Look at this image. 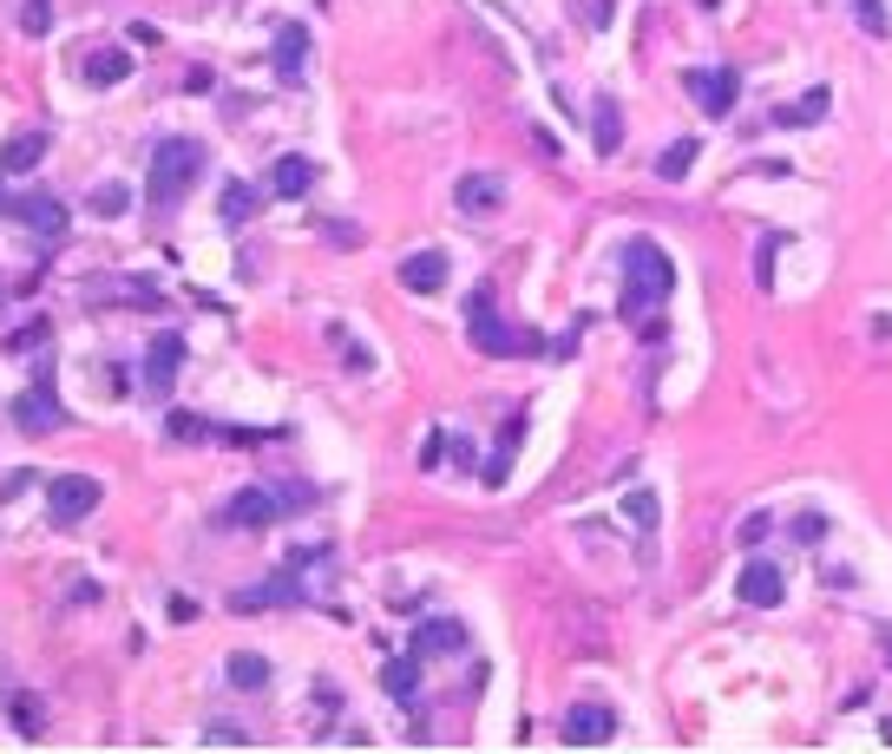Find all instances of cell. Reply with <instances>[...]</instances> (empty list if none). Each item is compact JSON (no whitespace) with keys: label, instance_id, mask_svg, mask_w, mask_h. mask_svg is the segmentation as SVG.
<instances>
[{"label":"cell","instance_id":"1","mask_svg":"<svg viewBox=\"0 0 892 754\" xmlns=\"http://www.w3.org/2000/svg\"><path fill=\"white\" fill-rule=\"evenodd\" d=\"M670 289H676L670 250L650 243V236H637V243L624 250V302H617V315H624V322H650V315L670 302Z\"/></svg>","mask_w":892,"mask_h":754},{"label":"cell","instance_id":"2","mask_svg":"<svg viewBox=\"0 0 892 754\" xmlns=\"http://www.w3.org/2000/svg\"><path fill=\"white\" fill-rule=\"evenodd\" d=\"M204 177V144L197 138H158L151 151V210H177L190 197V184Z\"/></svg>","mask_w":892,"mask_h":754},{"label":"cell","instance_id":"3","mask_svg":"<svg viewBox=\"0 0 892 754\" xmlns=\"http://www.w3.org/2000/svg\"><path fill=\"white\" fill-rule=\"evenodd\" d=\"M302 506H315V486H243L230 506H223V519L217 525H230V532H263V525H276L282 512H302Z\"/></svg>","mask_w":892,"mask_h":754},{"label":"cell","instance_id":"4","mask_svg":"<svg viewBox=\"0 0 892 754\" xmlns=\"http://www.w3.org/2000/svg\"><path fill=\"white\" fill-rule=\"evenodd\" d=\"M466 335H473V348H486V355H532V348H538L532 328H506V322L493 315V289H473V295H466Z\"/></svg>","mask_w":892,"mask_h":754},{"label":"cell","instance_id":"5","mask_svg":"<svg viewBox=\"0 0 892 754\" xmlns=\"http://www.w3.org/2000/svg\"><path fill=\"white\" fill-rule=\"evenodd\" d=\"M99 499H105V486H99L92 473H59V479L46 486V519H53V525H79V519L99 512Z\"/></svg>","mask_w":892,"mask_h":754},{"label":"cell","instance_id":"6","mask_svg":"<svg viewBox=\"0 0 892 754\" xmlns=\"http://www.w3.org/2000/svg\"><path fill=\"white\" fill-rule=\"evenodd\" d=\"M683 92H690L709 118H729V112H735L742 79H735V66H683Z\"/></svg>","mask_w":892,"mask_h":754},{"label":"cell","instance_id":"7","mask_svg":"<svg viewBox=\"0 0 892 754\" xmlns=\"http://www.w3.org/2000/svg\"><path fill=\"white\" fill-rule=\"evenodd\" d=\"M735 598H742L749 611H781V604H788V571L768 565V558H749V565L735 571Z\"/></svg>","mask_w":892,"mask_h":754},{"label":"cell","instance_id":"8","mask_svg":"<svg viewBox=\"0 0 892 754\" xmlns=\"http://www.w3.org/2000/svg\"><path fill=\"white\" fill-rule=\"evenodd\" d=\"M453 204H460V217H499V210H506V177L466 171V177L453 184Z\"/></svg>","mask_w":892,"mask_h":754},{"label":"cell","instance_id":"9","mask_svg":"<svg viewBox=\"0 0 892 754\" xmlns=\"http://www.w3.org/2000/svg\"><path fill=\"white\" fill-rule=\"evenodd\" d=\"M611 735H617V716H611L604 703H578V709L565 716V742H571V749H604Z\"/></svg>","mask_w":892,"mask_h":754},{"label":"cell","instance_id":"10","mask_svg":"<svg viewBox=\"0 0 892 754\" xmlns=\"http://www.w3.org/2000/svg\"><path fill=\"white\" fill-rule=\"evenodd\" d=\"M401 289L440 295V289H447V250H414V256H401Z\"/></svg>","mask_w":892,"mask_h":754},{"label":"cell","instance_id":"11","mask_svg":"<svg viewBox=\"0 0 892 754\" xmlns=\"http://www.w3.org/2000/svg\"><path fill=\"white\" fill-rule=\"evenodd\" d=\"M177 368H184V335H171V328H164V335L151 341V355H144V387H151V394H164V387L177 381Z\"/></svg>","mask_w":892,"mask_h":754},{"label":"cell","instance_id":"12","mask_svg":"<svg viewBox=\"0 0 892 754\" xmlns=\"http://www.w3.org/2000/svg\"><path fill=\"white\" fill-rule=\"evenodd\" d=\"M13 217H20L33 236H53V243L66 236V204H59V197H39V190H33V197L13 204Z\"/></svg>","mask_w":892,"mask_h":754},{"label":"cell","instance_id":"13","mask_svg":"<svg viewBox=\"0 0 892 754\" xmlns=\"http://www.w3.org/2000/svg\"><path fill=\"white\" fill-rule=\"evenodd\" d=\"M13 420H20L26 433H53V427L66 420V407L53 401V387H26V394L13 401Z\"/></svg>","mask_w":892,"mask_h":754},{"label":"cell","instance_id":"14","mask_svg":"<svg viewBox=\"0 0 892 754\" xmlns=\"http://www.w3.org/2000/svg\"><path fill=\"white\" fill-rule=\"evenodd\" d=\"M460 650H466V624H453V617H433L414 630V657H460Z\"/></svg>","mask_w":892,"mask_h":754},{"label":"cell","instance_id":"15","mask_svg":"<svg viewBox=\"0 0 892 754\" xmlns=\"http://www.w3.org/2000/svg\"><path fill=\"white\" fill-rule=\"evenodd\" d=\"M302 66H309V33H302L296 20H282V26H276V72L296 85V79H302Z\"/></svg>","mask_w":892,"mask_h":754},{"label":"cell","instance_id":"16","mask_svg":"<svg viewBox=\"0 0 892 754\" xmlns=\"http://www.w3.org/2000/svg\"><path fill=\"white\" fill-rule=\"evenodd\" d=\"M230 604H236V611H289V604H302V584H296V578H276V584L236 591Z\"/></svg>","mask_w":892,"mask_h":754},{"label":"cell","instance_id":"17","mask_svg":"<svg viewBox=\"0 0 892 754\" xmlns=\"http://www.w3.org/2000/svg\"><path fill=\"white\" fill-rule=\"evenodd\" d=\"M85 295L99 302V295H112V302H144V309H158L164 295H158V282H125V276H92L85 282Z\"/></svg>","mask_w":892,"mask_h":754},{"label":"cell","instance_id":"18","mask_svg":"<svg viewBox=\"0 0 892 754\" xmlns=\"http://www.w3.org/2000/svg\"><path fill=\"white\" fill-rule=\"evenodd\" d=\"M85 79H92V85H125V79H131V53H125V46H92Z\"/></svg>","mask_w":892,"mask_h":754},{"label":"cell","instance_id":"19","mask_svg":"<svg viewBox=\"0 0 892 754\" xmlns=\"http://www.w3.org/2000/svg\"><path fill=\"white\" fill-rule=\"evenodd\" d=\"M39 158H46V131H20V138H7V144H0V171H13V177H20V171H33Z\"/></svg>","mask_w":892,"mask_h":754},{"label":"cell","instance_id":"20","mask_svg":"<svg viewBox=\"0 0 892 754\" xmlns=\"http://www.w3.org/2000/svg\"><path fill=\"white\" fill-rule=\"evenodd\" d=\"M309 184H315V164H309V158H276V171H269V190H276V197H309Z\"/></svg>","mask_w":892,"mask_h":754},{"label":"cell","instance_id":"21","mask_svg":"<svg viewBox=\"0 0 892 754\" xmlns=\"http://www.w3.org/2000/svg\"><path fill=\"white\" fill-rule=\"evenodd\" d=\"M223 676H230V689H269V657H256V650H236V657L223 663Z\"/></svg>","mask_w":892,"mask_h":754},{"label":"cell","instance_id":"22","mask_svg":"<svg viewBox=\"0 0 892 754\" xmlns=\"http://www.w3.org/2000/svg\"><path fill=\"white\" fill-rule=\"evenodd\" d=\"M827 105H834V92H827V85H814L808 98H795V105H781L775 118H781V125H821V118H827Z\"/></svg>","mask_w":892,"mask_h":754},{"label":"cell","instance_id":"23","mask_svg":"<svg viewBox=\"0 0 892 754\" xmlns=\"http://www.w3.org/2000/svg\"><path fill=\"white\" fill-rule=\"evenodd\" d=\"M696 158H703V144H696V138H676V144H663L657 177H670V184H676V177H690V171H696Z\"/></svg>","mask_w":892,"mask_h":754},{"label":"cell","instance_id":"24","mask_svg":"<svg viewBox=\"0 0 892 754\" xmlns=\"http://www.w3.org/2000/svg\"><path fill=\"white\" fill-rule=\"evenodd\" d=\"M381 683H387V696H394V703H414V683H420V657H401V663H387V676H381Z\"/></svg>","mask_w":892,"mask_h":754},{"label":"cell","instance_id":"25","mask_svg":"<svg viewBox=\"0 0 892 754\" xmlns=\"http://www.w3.org/2000/svg\"><path fill=\"white\" fill-rule=\"evenodd\" d=\"M250 210H256V190L250 184H223V223L236 230V223H250Z\"/></svg>","mask_w":892,"mask_h":754},{"label":"cell","instance_id":"26","mask_svg":"<svg viewBox=\"0 0 892 754\" xmlns=\"http://www.w3.org/2000/svg\"><path fill=\"white\" fill-rule=\"evenodd\" d=\"M125 204H131V190H125L118 177H105V184L92 190V210H99V217H125Z\"/></svg>","mask_w":892,"mask_h":754},{"label":"cell","instance_id":"27","mask_svg":"<svg viewBox=\"0 0 892 754\" xmlns=\"http://www.w3.org/2000/svg\"><path fill=\"white\" fill-rule=\"evenodd\" d=\"M847 7H854L860 33H873V39H887V33H892V20H887V7H880V0H847Z\"/></svg>","mask_w":892,"mask_h":754},{"label":"cell","instance_id":"28","mask_svg":"<svg viewBox=\"0 0 892 754\" xmlns=\"http://www.w3.org/2000/svg\"><path fill=\"white\" fill-rule=\"evenodd\" d=\"M624 519H637V532H657V499H650V492H630V499H624Z\"/></svg>","mask_w":892,"mask_h":754},{"label":"cell","instance_id":"29","mask_svg":"<svg viewBox=\"0 0 892 754\" xmlns=\"http://www.w3.org/2000/svg\"><path fill=\"white\" fill-rule=\"evenodd\" d=\"M598 151H617V105L598 98Z\"/></svg>","mask_w":892,"mask_h":754},{"label":"cell","instance_id":"30","mask_svg":"<svg viewBox=\"0 0 892 754\" xmlns=\"http://www.w3.org/2000/svg\"><path fill=\"white\" fill-rule=\"evenodd\" d=\"M821 538H827V519H821V512H801V519H795V545H821Z\"/></svg>","mask_w":892,"mask_h":754},{"label":"cell","instance_id":"31","mask_svg":"<svg viewBox=\"0 0 892 754\" xmlns=\"http://www.w3.org/2000/svg\"><path fill=\"white\" fill-rule=\"evenodd\" d=\"M20 26H26V33H46V26H53V7H46V0H26V7H20Z\"/></svg>","mask_w":892,"mask_h":754},{"label":"cell","instance_id":"32","mask_svg":"<svg viewBox=\"0 0 892 754\" xmlns=\"http://www.w3.org/2000/svg\"><path fill=\"white\" fill-rule=\"evenodd\" d=\"M775 250H781V236H762V263H755V282H762V289L775 282Z\"/></svg>","mask_w":892,"mask_h":754},{"label":"cell","instance_id":"33","mask_svg":"<svg viewBox=\"0 0 892 754\" xmlns=\"http://www.w3.org/2000/svg\"><path fill=\"white\" fill-rule=\"evenodd\" d=\"M768 532H775V519H768V512H749V519H742V545H762Z\"/></svg>","mask_w":892,"mask_h":754},{"label":"cell","instance_id":"34","mask_svg":"<svg viewBox=\"0 0 892 754\" xmlns=\"http://www.w3.org/2000/svg\"><path fill=\"white\" fill-rule=\"evenodd\" d=\"M210 742H223V749H243V742H250V735H243V729H230V722H223V729H210Z\"/></svg>","mask_w":892,"mask_h":754},{"label":"cell","instance_id":"35","mask_svg":"<svg viewBox=\"0 0 892 754\" xmlns=\"http://www.w3.org/2000/svg\"><path fill=\"white\" fill-rule=\"evenodd\" d=\"M0 217H13V197H7V190H0Z\"/></svg>","mask_w":892,"mask_h":754},{"label":"cell","instance_id":"36","mask_svg":"<svg viewBox=\"0 0 892 754\" xmlns=\"http://www.w3.org/2000/svg\"><path fill=\"white\" fill-rule=\"evenodd\" d=\"M887 657H892V630H887Z\"/></svg>","mask_w":892,"mask_h":754}]
</instances>
